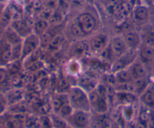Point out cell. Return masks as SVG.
Instances as JSON below:
<instances>
[{"mask_svg": "<svg viewBox=\"0 0 154 128\" xmlns=\"http://www.w3.org/2000/svg\"><path fill=\"white\" fill-rule=\"evenodd\" d=\"M69 103L74 110L91 112L88 93L79 85L72 86L67 91Z\"/></svg>", "mask_w": 154, "mask_h": 128, "instance_id": "obj_1", "label": "cell"}, {"mask_svg": "<svg viewBox=\"0 0 154 128\" xmlns=\"http://www.w3.org/2000/svg\"><path fill=\"white\" fill-rule=\"evenodd\" d=\"M67 54L71 60H79L91 54L88 39L85 38L72 41L68 48Z\"/></svg>", "mask_w": 154, "mask_h": 128, "instance_id": "obj_2", "label": "cell"}, {"mask_svg": "<svg viewBox=\"0 0 154 128\" xmlns=\"http://www.w3.org/2000/svg\"><path fill=\"white\" fill-rule=\"evenodd\" d=\"M68 124L72 128H90L92 121L91 112L74 110L69 117L66 119Z\"/></svg>", "mask_w": 154, "mask_h": 128, "instance_id": "obj_3", "label": "cell"}, {"mask_svg": "<svg viewBox=\"0 0 154 128\" xmlns=\"http://www.w3.org/2000/svg\"><path fill=\"white\" fill-rule=\"evenodd\" d=\"M110 39L106 33H97L91 35L88 39L91 54L99 55L109 46Z\"/></svg>", "mask_w": 154, "mask_h": 128, "instance_id": "obj_4", "label": "cell"}, {"mask_svg": "<svg viewBox=\"0 0 154 128\" xmlns=\"http://www.w3.org/2000/svg\"><path fill=\"white\" fill-rule=\"evenodd\" d=\"M41 46V39L39 36L30 33L23 39L22 42V56L21 61L29 57L32 53L35 52Z\"/></svg>", "mask_w": 154, "mask_h": 128, "instance_id": "obj_5", "label": "cell"}, {"mask_svg": "<svg viewBox=\"0 0 154 128\" xmlns=\"http://www.w3.org/2000/svg\"><path fill=\"white\" fill-rule=\"evenodd\" d=\"M137 57H138L137 51L128 50L123 55L116 59L113 63L111 64L112 72L115 73L116 72L119 71V70L127 69L133 62L137 60Z\"/></svg>", "mask_w": 154, "mask_h": 128, "instance_id": "obj_6", "label": "cell"}, {"mask_svg": "<svg viewBox=\"0 0 154 128\" xmlns=\"http://www.w3.org/2000/svg\"><path fill=\"white\" fill-rule=\"evenodd\" d=\"M75 20L80 26L86 37L92 35L95 31L96 20L94 17L89 13L84 12L79 14Z\"/></svg>", "mask_w": 154, "mask_h": 128, "instance_id": "obj_7", "label": "cell"}, {"mask_svg": "<svg viewBox=\"0 0 154 128\" xmlns=\"http://www.w3.org/2000/svg\"><path fill=\"white\" fill-rule=\"evenodd\" d=\"M138 59L147 70L148 73L154 71V47L142 45L137 51Z\"/></svg>", "mask_w": 154, "mask_h": 128, "instance_id": "obj_8", "label": "cell"}, {"mask_svg": "<svg viewBox=\"0 0 154 128\" xmlns=\"http://www.w3.org/2000/svg\"><path fill=\"white\" fill-rule=\"evenodd\" d=\"M12 61V45L0 35V67H6Z\"/></svg>", "mask_w": 154, "mask_h": 128, "instance_id": "obj_9", "label": "cell"}, {"mask_svg": "<svg viewBox=\"0 0 154 128\" xmlns=\"http://www.w3.org/2000/svg\"><path fill=\"white\" fill-rule=\"evenodd\" d=\"M109 46L116 59L123 55L128 51V48L122 36H119V35L111 38Z\"/></svg>", "mask_w": 154, "mask_h": 128, "instance_id": "obj_10", "label": "cell"}, {"mask_svg": "<svg viewBox=\"0 0 154 128\" xmlns=\"http://www.w3.org/2000/svg\"><path fill=\"white\" fill-rule=\"evenodd\" d=\"M125 40V44L128 50L138 51L139 48L142 45V40L140 33L136 31H128L123 35H122Z\"/></svg>", "mask_w": 154, "mask_h": 128, "instance_id": "obj_11", "label": "cell"}, {"mask_svg": "<svg viewBox=\"0 0 154 128\" xmlns=\"http://www.w3.org/2000/svg\"><path fill=\"white\" fill-rule=\"evenodd\" d=\"M128 69L132 76L133 81L136 79H143V78H147L149 76L147 70L143 63L139 60L138 57L137 60L133 62L128 67Z\"/></svg>", "mask_w": 154, "mask_h": 128, "instance_id": "obj_12", "label": "cell"}, {"mask_svg": "<svg viewBox=\"0 0 154 128\" xmlns=\"http://www.w3.org/2000/svg\"><path fill=\"white\" fill-rule=\"evenodd\" d=\"M133 18L136 23L145 26L149 18L148 6L145 5H137L133 10Z\"/></svg>", "mask_w": 154, "mask_h": 128, "instance_id": "obj_13", "label": "cell"}, {"mask_svg": "<svg viewBox=\"0 0 154 128\" xmlns=\"http://www.w3.org/2000/svg\"><path fill=\"white\" fill-rule=\"evenodd\" d=\"M138 100L141 105L154 109V85H149L148 88L138 97Z\"/></svg>", "mask_w": 154, "mask_h": 128, "instance_id": "obj_14", "label": "cell"}, {"mask_svg": "<svg viewBox=\"0 0 154 128\" xmlns=\"http://www.w3.org/2000/svg\"><path fill=\"white\" fill-rule=\"evenodd\" d=\"M1 36L12 46L21 44L23 42V38L11 26H7L5 29H4L2 33H1Z\"/></svg>", "mask_w": 154, "mask_h": 128, "instance_id": "obj_15", "label": "cell"}, {"mask_svg": "<svg viewBox=\"0 0 154 128\" xmlns=\"http://www.w3.org/2000/svg\"><path fill=\"white\" fill-rule=\"evenodd\" d=\"M11 76L5 67H0V92L6 93L12 88Z\"/></svg>", "mask_w": 154, "mask_h": 128, "instance_id": "obj_16", "label": "cell"}, {"mask_svg": "<svg viewBox=\"0 0 154 128\" xmlns=\"http://www.w3.org/2000/svg\"><path fill=\"white\" fill-rule=\"evenodd\" d=\"M5 95L8 101V106L21 102L24 98V92L19 88H11L9 91L5 93Z\"/></svg>", "mask_w": 154, "mask_h": 128, "instance_id": "obj_17", "label": "cell"}, {"mask_svg": "<svg viewBox=\"0 0 154 128\" xmlns=\"http://www.w3.org/2000/svg\"><path fill=\"white\" fill-rule=\"evenodd\" d=\"M69 103L67 94H60L54 96L51 102V106L53 110V113L57 114L63 105Z\"/></svg>", "mask_w": 154, "mask_h": 128, "instance_id": "obj_18", "label": "cell"}, {"mask_svg": "<svg viewBox=\"0 0 154 128\" xmlns=\"http://www.w3.org/2000/svg\"><path fill=\"white\" fill-rule=\"evenodd\" d=\"M115 96L119 103L123 106L133 105L136 101V98L137 97L135 94L132 93L125 92H116Z\"/></svg>", "mask_w": 154, "mask_h": 128, "instance_id": "obj_19", "label": "cell"}, {"mask_svg": "<svg viewBox=\"0 0 154 128\" xmlns=\"http://www.w3.org/2000/svg\"><path fill=\"white\" fill-rule=\"evenodd\" d=\"M143 30L141 31L140 36H141L142 45H148V46L154 47V28L143 26Z\"/></svg>", "mask_w": 154, "mask_h": 128, "instance_id": "obj_20", "label": "cell"}, {"mask_svg": "<svg viewBox=\"0 0 154 128\" xmlns=\"http://www.w3.org/2000/svg\"><path fill=\"white\" fill-rule=\"evenodd\" d=\"M113 74L115 84L128 83V82H133L132 76L128 68L116 72Z\"/></svg>", "mask_w": 154, "mask_h": 128, "instance_id": "obj_21", "label": "cell"}, {"mask_svg": "<svg viewBox=\"0 0 154 128\" xmlns=\"http://www.w3.org/2000/svg\"><path fill=\"white\" fill-rule=\"evenodd\" d=\"M132 83L133 86H134V94L137 96V98L150 85L148 77L136 79V80L133 81Z\"/></svg>", "mask_w": 154, "mask_h": 128, "instance_id": "obj_22", "label": "cell"}, {"mask_svg": "<svg viewBox=\"0 0 154 128\" xmlns=\"http://www.w3.org/2000/svg\"><path fill=\"white\" fill-rule=\"evenodd\" d=\"M49 26V22L47 21V20L39 19L34 23L33 27H32V33L39 36V37H42V35L48 30Z\"/></svg>", "mask_w": 154, "mask_h": 128, "instance_id": "obj_23", "label": "cell"}, {"mask_svg": "<svg viewBox=\"0 0 154 128\" xmlns=\"http://www.w3.org/2000/svg\"><path fill=\"white\" fill-rule=\"evenodd\" d=\"M69 33L70 36L74 39V40H77V39H85V33H83V31L79 26V24L77 23L75 20H74L72 23L70 24L69 27Z\"/></svg>", "mask_w": 154, "mask_h": 128, "instance_id": "obj_24", "label": "cell"}, {"mask_svg": "<svg viewBox=\"0 0 154 128\" xmlns=\"http://www.w3.org/2000/svg\"><path fill=\"white\" fill-rule=\"evenodd\" d=\"M50 118L52 124V128H67L69 125L66 119L63 118L55 113L50 115Z\"/></svg>", "mask_w": 154, "mask_h": 128, "instance_id": "obj_25", "label": "cell"}, {"mask_svg": "<svg viewBox=\"0 0 154 128\" xmlns=\"http://www.w3.org/2000/svg\"><path fill=\"white\" fill-rule=\"evenodd\" d=\"M65 41V37L63 36V35H62L61 33L57 36H56L51 42L48 43V45H47V48H48L49 51H57L60 47L62 46V45L63 44Z\"/></svg>", "mask_w": 154, "mask_h": 128, "instance_id": "obj_26", "label": "cell"}, {"mask_svg": "<svg viewBox=\"0 0 154 128\" xmlns=\"http://www.w3.org/2000/svg\"><path fill=\"white\" fill-rule=\"evenodd\" d=\"M91 109H94L97 114L103 115L108 111V102L106 97H100L98 102L92 107Z\"/></svg>", "mask_w": 154, "mask_h": 128, "instance_id": "obj_27", "label": "cell"}, {"mask_svg": "<svg viewBox=\"0 0 154 128\" xmlns=\"http://www.w3.org/2000/svg\"><path fill=\"white\" fill-rule=\"evenodd\" d=\"M73 112V108L71 106L69 103H66L65 105H63V106H62V108L60 109L59 112L57 113V115H60L61 118H63L66 119L68 117H69V116L72 115V113Z\"/></svg>", "mask_w": 154, "mask_h": 128, "instance_id": "obj_28", "label": "cell"}, {"mask_svg": "<svg viewBox=\"0 0 154 128\" xmlns=\"http://www.w3.org/2000/svg\"><path fill=\"white\" fill-rule=\"evenodd\" d=\"M54 11H55V10H53L51 8L45 7V8H42L40 11V13H39V19L47 20V21L49 22L51 18L52 17L53 14H54Z\"/></svg>", "mask_w": 154, "mask_h": 128, "instance_id": "obj_29", "label": "cell"}, {"mask_svg": "<svg viewBox=\"0 0 154 128\" xmlns=\"http://www.w3.org/2000/svg\"><path fill=\"white\" fill-rule=\"evenodd\" d=\"M67 70L72 76L79 74L80 71V66L79 64V62L77 61V60H71L69 65L67 66Z\"/></svg>", "mask_w": 154, "mask_h": 128, "instance_id": "obj_30", "label": "cell"}, {"mask_svg": "<svg viewBox=\"0 0 154 128\" xmlns=\"http://www.w3.org/2000/svg\"><path fill=\"white\" fill-rule=\"evenodd\" d=\"M8 109V103L5 94L0 92V117L7 112Z\"/></svg>", "mask_w": 154, "mask_h": 128, "instance_id": "obj_31", "label": "cell"}, {"mask_svg": "<svg viewBox=\"0 0 154 128\" xmlns=\"http://www.w3.org/2000/svg\"><path fill=\"white\" fill-rule=\"evenodd\" d=\"M122 115H123V117L125 118V120L128 121H131L133 118V116L134 114V110L133 105L131 106H123V110H122Z\"/></svg>", "mask_w": 154, "mask_h": 128, "instance_id": "obj_32", "label": "cell"}, {"mask_svg": "<svg viewBox=\"0 0 154 128\" xmlns=\"http://www.w3.org/2000/svg\"><path fill=\"white\" fill-rule=\"evenodd\" d=\"M45 5L47 8L56 10L59 6V0H45Z\"/></svg>", "mask_w": 154, "mask_h": 128, "instance_id": "obj_33", "label": "cell"}, {"mask_svg": "<svg viewBox=\"0 0 154 128\" xmlns=\"http://www.w3.org/2000/svg\"><path fill=\"white\" fill-rule=\"evenodd\" d=\"M147 128H154V109L151 112L150 117L147 121Z\"/></svg>", "mask_w": 154, "mask_h": 128, "instance_id": "obj_34", "label": "cell"}, {"mask_svg": "<svg viewBox=\"0 0 154 128\" xmlns=\"http://www.w3.org/2000/svg\"><path fill=\"white\" fill-rule=\"evenodd\" d=\"M70 0H59V6L62 7L63 8H67L69 5Z\"/></svg>", "mask_w": 154, "mask_h": 128, "instance_id": "obj_35", "label": "cell"}, {"mask_svg": "<svg viewBox=\"0 0 154 128\" xmlns=\"http://www.w3.org/2000/svg\"><path fill=\"white\" fill-rule=\"evenodd\" d=\"M143 5H146V6H149V5H153L154 2H153V0H143Z\"/></svg>", "mask_w": 154, "mask_h": 128, "instance_id": "obj_36", "label": "cell"}, {"mask_svg": "<svg viewBox=\"0 0 154 128\" xmlns=\"http://www.w3.org/2000/svg\"><path fill=\"white\" fill-rule=\"evenodd\" d=\"M67 128H72V127H70V126H69V125H68Z\"/></svg>", "mask_w": 154, "mask_h": 128, "instance_id": "obj_37", "label": "cell"}, {"mask_svg": "<svg viewBox=\"0 0 154 128\" xmlns=\"http://www.w3.org/2000/svg\"><path fill=\"white\" fill-rule=\"evenodd\" d=\"M152 75H153V78H154V73H153V74H152Z\"/></svg>", "mask_w": 154, "mask_h": 128, "instance_id": "obj_38", "label": "cell"}, {"mask_svg": "<svg viewBox=\"0 0 154 128\" xmlns=\"http://www.w3.org/2000/svg\"><path fill=\"white\" fill-rule=\"evenodd\" d=\"M1 33H0V35H1Z\"/></svg>", "mask_w": 154, "mask_h": 128, "instance_id": "obj_39", "label": "cell"}, {"mask_svg": "<svg viewBox=\"0 0 154 128\" xmlns=\"http://www.w3.org/2000/svg\"><path fill=\"white\" fill-rule=\"evenodd\" d=\"M153 2H154V0H153Z\"/></svg>", "mask_w": 154, "mask_h": 128, "instance_id": "obj_40", "label": "cell"}]
</instances>
